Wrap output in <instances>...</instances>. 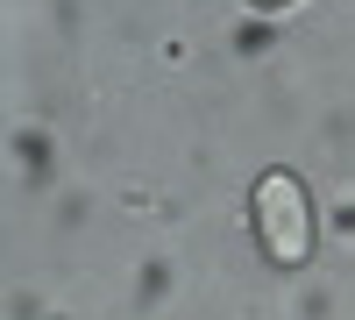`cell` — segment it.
<instances>
[{
  "instance_id": "6da1fadb",
  "label": "cell",
  "mask_w": 355,
  "mask_h": 320,
  "mask_svg": "<svg viewBox=\"0 0 355 320\" xmlns=\"http://www.w3.org/2000/svg\"><path fill=\"white\" fill-rule=\"evenodd\" d=\"M256 228L277 264H306L313 256V214H306V192L291 171H263L256 178Z\"/></svg>"
},
{
  "instance_id": "7a4b0ae2",
  "label": "cell",
  "mask_w": 355,
  "mask_h": 320,
  "mask_svg": "<svg viewBox=\"0 0 355 320\" xmlns=\"http://www.w3.org/2000/svg\"><path fill=\"white\" fill-rule=\"evenodd\" d=\"M256 8H291V0H256Z\"/></svg>"
}]
</instances>
